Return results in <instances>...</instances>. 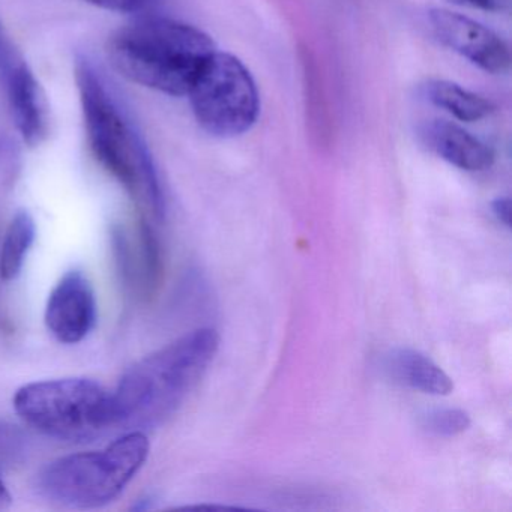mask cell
<instances>
[{
	"mask_svg": "<svg viewBox=\"0 0 512 512\" xmlns=\"http://www.w3.org/2000/svg\"><path fill=\"white\" fill-rule=\"evenodd\" d=\"M386 374L395 383L430 395L451 394L454 382L451 377L428 356L413 349H395L386 355Z\"/></svg>",
	"mask_w": 512,
	"mask_h": 512,
	"instance_id": "8fae6325",
	"label": "cell"
},
{
	"mask_svg": "<svg viewBox=\"0 0 512 512\" xmlns=\"http://www.w3.org/2000/svg\"><path fill=\"white\" fill-rule=\"evenodd\" d=\"M491 211H493L494 217L497 218L499 223L503 226H511V200L509 197H497L494 202L491 203Z\"/></svg>",
	"mask_w": 512,
	"mask_h": 512,
	"instance_id": "e0dca14e",
	"label": "cell"
},
{
	"mask_svg": "<svg viewBox=\"0 0 512 512\" xmlns=\"http://www.w3.org/2000/svg\"><path fill=\"white\" fill-rule=\"evenodd\" d=\"M472 419L461 409H436L422 418V427L440 437H454L469 430Z\"/></svg>",
	"mask_w": 512,
	"mask_h": 512,
	"instance_id": "5bb4252c",
	"label": "cell"
},
{
	"mask_svg": "<svg viewBox=\"0 0 512 512\" xmlns=\"http://www.w3.org/2000/svg\"><path fill=\"white\" fill-rule=\"evenodd\" d=\"M86 4L116 13H143L154 5L155 0H83Z\"/></svg>",
	"mask_w": 512,
	"mask_h": 512,
	"instance_id": "9a60e30c",
	"label": "cell"
},
{
	"mask_svg": "<svg viewBox=\"0 0 512 512\" xmlns=\"http://www.w3.org/2000/svg\"><path fill=\"white\" fill-rule=\"evenodd\" d=\"M13 401L26 424L56 439H91L113 428L110 391L85 377L28 383Z\"/></svg>",
	"mask_w": 512,
	"mask_h": 512,
	"instance_id": "5b68a950",
	"label": "cell"
},
{
	"mask_svg": "<svg viewBox=\"0 0 512 512\" xmlns=\"http://www.w3.org/2000/svg\"><path fill=\"white\" fill-rule=\"evenodd\" d=\"M424 95L431 104L463 122L481 121L496 109L487 98L446 80H430L424 86Z\"/></svg>",
	"mask_w": 512,
	"mask_h": 512,
	"instance_id": "7c38bea8",
	"label": "cell"
},
{
	"mask_svg": "<svg viewBox=\"0 0 512 512\" xmlns=\"http://www.w3.org/2000/svg\"><path fill=\"white\" fill-rule=\"evenodd\" d=\"M11 503H13V497H11L10 490L0 478V511L10 508Z\"/></svg>",
	"mask_w": 512,
	"mask_h": 512,
	"instance_id": "ac0fdd59",
	"label": "cell"
},
{
	"mask_svg": "<svg viewBox=\"0 0 512 512\" xmlns=\"http://www.w3.org/2000/svg\"><path fill=\"white\" fill-rule=\"evenodd\" d=\"M0 80L5 85L14 124L26 145L38 146L49 133V109L40 83L0 23Z\"/></svg>",
	"mask_w": 512,
	"mask_h": 512,
	"instance_id": "52a82bcc",
	"label": "cell"
},
{
	"mask_svg": "<svg viewBox=\"0 0 512 512\" xmlns=\"http://www.w3.org/2000/svg\"><path fill=\"white\" fill-rule=\"evenodd\" d=\"M37 236V224L28 211H19L14 215L5 233L0 248V277L13 281L19 277L25 266L26 257L31 251Z\"/></svg>",
	"mask_w": 512,
	"mask_h": 512,
	"instance_id": "4fadbf2b",
	"label": "cell"
},
{
	"mask_svg": "<svg viewBox=\"0 0 512 512\" xmlns=\"http://www.w3.org/2000/svg\"><path fill=\"white\" fill-rule=\"evenodd\" d=\"M187 95L200 127L220 139L242 136L259 116L256 82L247 67L229 53L215 52Z\"/></svg>",
	"mask_w": 512,
	"mask_h": 512,
	"instance_id": "8992f818",
	"label": "cell"
},
{
	"mask_svg": "<svg viewBox=\"0 0 512 512\" xmlns=\"http://www.w3.org/2000/svg\"><path fill=\"white\" fill-rule=\"evenodd\" d=\"M86 136L98 163L125 188L145 220L166 214L154 161L140 134L88 59L76 64Z\"/></svg>",
	"mask_w": 512,
	"mask_h": 512,
	"instance_id": "7a4b0ae2",
	"label": "cell"
},
{
	"mask_svg": "<svg viewBox=\"0 0 512 512\" xmlns=\"http://www.w3.org/2000/svg\"><path fill=\"white\" fill-rule=\"evenodd\" d=\"M418 137L425 148L458 169L482 172L493 166V149L460 125L443 119H430L419 125Z\"/></svg>",
	"mask_w": 512,
	"mask_h": 512,
	"instance_id": "30bf717a",
	"label": "cell"
},
{
	"mask_svg": "<svg viewBox=\"0 0 512 512\" xmlns=\"http://www.w3.org/2000/svg\"><path fill=\"white\" fill-rule=\"evenodd\" d=\"M431 31L443 46L490 74H503L511 65L508 44L481 23L448 10L428 13Z\"/></svg>",
	"mask_w": 512,
	"mask_h": 512,
	"instance_id": "ba28073f",
	"label": "cell"
},
{
	"mask_svg": "<svg viewBox=\"0 0 512 512\" xmlns=\"http://www.w3.org/2000/svg\"><path fill=\"white\" fill-rule=\"evenodd\" d=\"M149 449L145 431H127L100 451L65 455L47 464L38 475V490L65 508H103L145 466Z\"/></svg>",
	"mask_w": 512,
	"mask_h": 512,
	"instance_id": "277c9868",
	"label": "cell"
},
{
	"mask_svg": "<svg viewBox=\"0 0 512 512\" xmlns=\"http://www.w3.org/2000/svg\"><path fill=\"white\" fill-rule=\"evenodd\" d=\"M220 349V335L196 329L128 368L110 391L113 428L157 427L172 418L199 385Z\"/></svg>",
	"mask_w": 512,
	"mask_h": 512,
	"instance_id": "6da1fadb",
	"label": "cell"
},
{
	"mask_svg": "<svg viewBox=\"0 0 512 512\" xmlns=\"http://www.w3.org/2000/svg\"><path fill=\"white\" fill-rule=\"evenodd\" d=\"M452 4L466 5V7L478 8V10L500 13L509 7V0H449Z\"/></svg>",
	"mask_w": 512,
	"mask_h": 512,
	"instance_id": "2e32d148",
	"label": "cell"
},
{
	"mask_svg": "<svg viewBox=\"0 0 512 512\" xmlns=\"http://www.w3.org/2000/svg\"><path fill=\"white\" fill-rule=\"evenodd\" d=\"M44 320L53 337L64 344L80 343L94 331L97 299L83 272H67L53 287Z\"/></svg>",
	"mask_w": 512,
	"mask_h": 512,
	"instance_id": "9c48e42d",
	"label": "cell"
},
{
	"mask_svg": "<svg viewBox=\"0 0 512 512\" xmlns=\"http://www.w3.org/2000/svg\"><path fill=\"white\" fill-rule=\"evenodd\" d=\"M214 53L205 32L158 17L125 26L107 46L110 62L125 79L173 97L188 94Z\"/></svg>",
	"mask_w": 512,
	"mask_h": 512,
	"instance_id": "3957f363",
	"label": "cell"
}]
</instances>
